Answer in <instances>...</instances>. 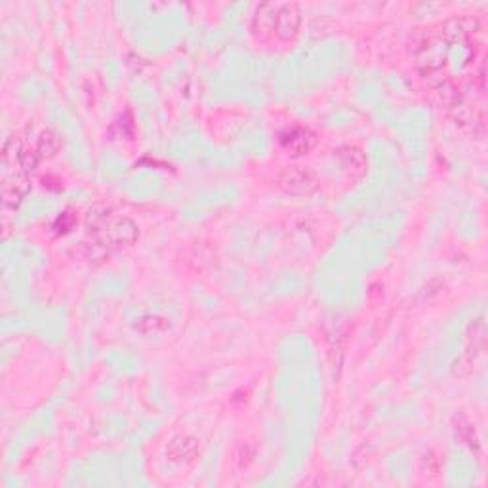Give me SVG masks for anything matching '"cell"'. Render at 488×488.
I'll return each mask as SVG.
<instances>
[{
  "label": "cell",
  "instance_id": "1",
  "mask_svg": "<svg viewBox=\"0 0 488 488\" xmlns=\"http://www.w3.org/2000/svg\"><path fill=\"white\" fill-rule=\"evenodd\" d=\"M283 147L286 151H290L292 155H301L313 147L315 138L309 134L308 130H292L288 134L283 135Z\"/></svg>",
  "mask_w": 488,
  "mask_h": 488
},
{
  "label": "cell",
  "instance_id": "2",
  "mask_svg": "<svg viewBox=\"0 0 488 488\" xmlns=\"http://www.w3.org/2000/svg\"><path fill=\"white\" fill-rule=\"evenodd\" d=\"M283 185L288 191H294V193H309V191L315 187V180L309 181V173L308 172H296V170H288V172L283 173Z\"/></svg>",
  "mask_w": 488,
  "mask_h": 488
}]
</instances>
